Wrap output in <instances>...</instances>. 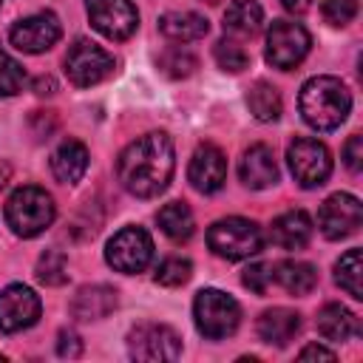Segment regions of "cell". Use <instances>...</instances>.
<instances>
[{
    "label": "cell",
    "mask_w": 363,
    "mask_h": 363,
    "mask_svg": "<svg viewBox=\"0 0 363 363\" xmlns=\"http://www.w3.org/2000/svg\"><path fill=\"white\" fill-rule=\"evenodd\" d=\"M60 34L62 31H60L57 14L40 11V14H31V17L17 20L11 26V31H9V40L23 54H43V51H48L60 40Z\"/></svg>",
    "instance_id": "5bb4252c"
},
{
    "label": "cell",
    "mask_w": 363,
    "mask_h": 363,
    "mask_svg": "<svg viewBox=\"0 0 363 363\" xmlns=\"http://www.w3.org/2000/svg\"><path fill=\"white\" fill-rule=\"evenodd\" d=\"M298 357H301V360H335V352L326 349V346L309 343V346H303V349L298 352Z\"/></svg>",
    "instance_id": "8d00e7d4"
},
{
    "label": "cell",
    "mask_w": 363,
    "mask_h": 363,
    "mask_svg": "<svg viewBox=\"0 0 363 363\" xmlns=\"http://www.w3.org/2000/svg\"><path fill=\"white\" fill-rule=\"evenodd\" d=\"M40 298L31 286L23 284H9L0 289V332H23L37 323L40 318Z\"/></svg>",
    "instance_id": "4fadbf2b"
},
{
    "label": "cell",
    "mask_w": 363,
    "mask_h": 363,
    "mask_svg": "<svg viewBox=\"0 0 363 363\" xmlns=\"http://www.w3.org/2000/svg\"><path fill=\"white\" fill-rule=\"evenodd\" d=\"M269 238L272 244H278L281 250H303L312 238V218L303 210H286L281 213L272 227H269Z\"/></svg>",
    "instance_id": "ac0fdd59"
},
{
    "label": "cell",
    "mask_w": 363,
    "mask_h": 363,
    "mask_svg": "<svg viewBox=\"0 0 363 363\" xmlns=\"http://www.w3.org/2000/svg\"><path fill=\"white\" fill-rule=\"evenodd\" d=\"M298 108L309 128L329 133L340 128V122L349 116L352 94L337 77H312L298 94Z\"/></svg>",
    "instance_id": "7a4b0ae2"
},
{
    "label": "cell",
    "mask_w": 363,
    "mask_h": 363,
    "mask_svg": "<svg viewBox=\"0 0 363 363\" xmlns=\"http://www.w3.org/2000/svg\"><path fill=\"white\" fill-rule=\"evenodd\" d=\"M360 278H363L360 250H346V252L337 258V264H335V281H337V286H340L346 295H352L354 301H360V298H363V284H360Z\"/></svg>",
    "instance_id": "4316f807"
},
{
    "label": "cell",
    "mask_w": 363,
    "mask_h": 363,
    "mask_svg": "<svg viewBox=\"0 0 363 363\" xmlns=\"http://www.w3.org/2000/svg\"><path fill=\"white\" fill-rule=\"evenodd\" d=\"M238 176L241 184L250 190H264L269 184L278 182V164H275V153L267 145H252L244 150L241 162H238Z\"/></svg>",
    "instance_id": "2e32d148"
},
{
    "label": "cell",
    "mask_w": 363,
    "mask_h": 363,
    "mask_svg": "<svg viewBox=\"0 0 363 363\" xmlns=\"http://www.w3.org/2000/svg\"><path fill=\"white\" fill-rule=\"evenodd\" d=\"M315 326L318 332L326 337V340H349L360 332V323H357V315L340 303H326L318 318H315Z\"/></svg>",
    "instance_id": "7402d4cb"
},
{
    "label": "cell",
    "mask_w": 363,
    "mask_h": 363,
    "mask_svg": "<svg viewBox=\"0 0 363 363\" xmlns=\"http://www.w3.org/2000/svg\"><path fill=\"white\" fill-rule=\"evenodd\" d=\"M207 247L227 261H244L264 247V233L255 221L241 216H227L210 224L207 230Z\"/></svg>",
    "instance_id": "277c9868"
},
{
    "label": "cell",
    "mask_w": 363,
    "mask_h": 363,
    "mask_svg": "<svg viewBox=\"0 0 363 363\" xmlns=\"http://www.w3.org/2000/svg\"><path fill=\"white\" fill-rule=\"evenodd\" d=\"M51 170L62 184H77L88 170V147L79 139H65L51 153Z\"/></svg>",
    "instance_id": "ffe728a7"
},
{
    "label": "cell",
    "mask_w": 363,
    "mask_h": 363,
    "mask_svg": "<svg viewBox=\"0 0 363 363\" xmlns=\"http://www.w3.org/2000/svg\"><path fill=\"white\" fill-rule=\"evenodd\" d=\"M159 31L173 43H193L210 31V23L196 11H167L159 17Z\"/></svg>",
    "instance_id": "44dd1931"
},
{
    "label": "cell",
    "mask_w": 363,
    "mask_h": 363,
    "mask_svg": "<svg viewBox=\"0 0 363 363\" xmlns=\"http://www.w3.org/2000/svg\"><path fill=\"white\" fill-rule=\"evenodd\" d=\"M312 48V37L309 31L301 26V23H292V20H275L267 31V62L272 68H281V71H292L295 65L303 62V57L309 54Z\"/></svg>",
    "instance_id": "52a82bcc"
},
{
    "label": "cell",
    "mask_w": 363,
    "mask_h": 363,
    "mask_svg": "<svg viewBox=\"0 0 363 363\" xmlns=\"http://www.w3.org/2000/svg\"><path fill=\"white\" fill-rule=\"evenodd\" d=\"M264 11L255 0H233L224 11V31L235 37H255L261 31Z\"/></svg>",
    "instance_id": "cb8c5ba5"
},
{
    "label": "cell",
    "mask_w": 363,
    "mask_h": 363,
    "mask_svg": "<svg viewBox=\"0 0 363 363\" xmlns=\"http://www.w3.org/2000/svg\"><path fill=\"white\" fill-rule=\"evenodd\" d=\"M196 65H199V60H196L187 48H182V45H170V48L162 51V57H159L162 74H167V77H173V79L190 77V74L196 71Z\"/></svg>",
    "instance_id": "83f0119b"
},
{
    "label": "cell",
    "mask_w": 363,
    "mask_h": 363,
    "mask_svg": "<svg viewBox=\"0 0 363 363\" xmlns=\"http://www.w3.org/2000/svg\"><path fill=\"white\" fill-rule=\"evenodd\" d=\"M91 26L108 40H128L139 26V11L130 0H85Z\"/></svg>",
    "instance_id": "8fae6325"
},
{
    "label": "cell",
    "mask_w": 363,
    "mask_h": 363,
    "mask_svg": "<svg viewBox=\"0 0 363 363\" xmlns=\"http://www.w3.org/2000/svg\"><path fill=\"white\" fill-rule=\"evenodd\" d=\"M213 57H216L218 68H224L230 74H238V71H244L250 65V54L235 40H218L216 48H213Z\"/></svg>",
    "instance_id": "4dcf8cb0"
},
{
    "label": "cell",
    "mask_w": 363,
    "mask_h": 363,
    "mask_svg": "<svg viewBox=\"0 0 363 363\" xmlns=\"http://www.w3.org/2000/svg\"><path fill=\"white\" fill-rule=\"evenodd\" d=\"M241 284H244L250 292L264 295V292L269 289V284H272V264H264V261L250 264V267L244 269V275H241Z\"/></svg>",
    "instance_id": "836d02e7"
},
{
    "label": "cell",
    "mask_w": 363,
    "mask_h": 363,
    "mask_svg": "<svg viewBox=\"0 0 363 363\" xmlns=\"http://www.w3.org/2000/svg\"><path fill=\"white\" fill-rule=\"evenodd\" d=\"M272 281H278L289 295H309L318 284V272L306 261L286 258V261H278L272 267Z\"/></svg>",
    "instance_id": "603a6c76"
},
{
    "label": "cell",
    "mask_w": 363,
    "mask_h": 363,
    "mask_svg": "<svg viewBox=\"0 0 363 363\" xmlns=\"http://www.w3.org/2000/svg\"><path fill=\"white\" fill-rule=\"evenodd\" d=\"M193 320H196V329L204 337L221 340V337H230L238 329V323H241V306L227 292H221L216 286H207V289H199L196 292Z\"/></svg>",
    "instance_id": "5b68a950"
},
{
    "label": "cell",
    "mask_w": 363,
    "mask_h": 363,
    "mask_svg": "<svg viewBox=\"0 0 363 363\" xmlns=\"http://www.w3.org/2000/svg\"><path fill=\"white\" fill-rule=\"evenodd\" d=\"M281 6L289 11V14H306L312 9V0H281Z\"/></svg>",
    "instance_id": "f35d334b"
},
{
    "label": "cell",
    "mask_w": 363,
    "mask_h": 363,
    "mask_svg": "<svg viewBox=\"0 0 363 363\" xmlns=\"http://www.w3.org/2000/svg\"><path fill=\"white\" fill-rule=\"evenodd\" d=\"M54 91H57V82H54L51 77H37V79H34V94L48 96V94H54Z\"/></svg>",
    "instance_id": "74e56055"
},
{
    "label": "cell",
    "mask_w": 363,
    "mask_h": 363,
    "mask_svg": "<svg viewBox=\"0 0 363 363\" xmlns=\"http://www.w3.org/2000/svg\"><path fill=\"white\" fill-rule=\"evenodd\" d=\"M343 162L352 173H360V167H363V136L360 133L349 136V142L343 145Z\"/></svg>",
    "instance_id": "e575fe53"
},
{
    "label": "cell",
    "mask_w": 363,
    "mask_h": 363,
    "mask_svg": "<svg viewBox=\"0 0 363 363\" xmlns=\"http://www.w3.org/2000/svg\"><path fill=\"white\" fill-rule=\"evenodd\" d=\"M176 170V150L167 133L153 130L133 139L116 159L122 187L136 199H153L167 190Z\"/></svg>",
    "instance_id": "6da1fadb"
},
{
    "label": "cell",
    "mask_w": 363,
    "mask_h": 363,
    "mask_svg": "<svg viewBox=\"0 0 363 363\" xmlns=\"http://www.w3.org/2000/svg\"><path fill=\"white\" fill-rule=\"evenodd\" d=\"M116 303H119V298H116L113 286L91 284V286L77 289V295L71 301V315L77 320H102L116 309Z\"/></svg>",
    "instance_id": "e0dca14e"
},
{
    "label": "cell",
    "mask_w": 363,
    "mask_h": 363,
    "mask_svg": "<svg viewBox=\"0 0 363 363\" xmlns=\"http://www.w3.org/2000/svg\"><path fill=\"white\" fill-rule=\"evenodd\" d=\"M37 278L45 286H62L68 281V258L60 250H45L37 261Z\"/></svg>",
    "instance_id": "f1b7e54d"
},
{
    "label": "cell",
    "mask_w": 363,
    "mask_h": 363,
    "mask_svg": "<svg viewBox=\"0 0 363 363\" xmlns=\"http://www.w3.org/2000/svg\"><path fill=\"white\" fill-rule=\"evenodd\" d=\"M6 179H9V167H3V173H0V190L6 187Z\"/></svg>",
    "instance_id": "ab89813d"
},
{
    "label": "cell",
    "mask_w": 363,
    "mask_h": 363,
    "mask_svg": "<svg viewBox=\"0 0 363 363\" xmlns=\"http://www.w3.org/2000/svg\"><path fill=\"white\" fill-rule=\"evenodd\" d=\"M301 332V315L286 306H272L258 318V337L269 346H286Z\"/></svg>",
    "instance_id": "d6986e66"
},
{
    "label": "cell",
    "mask_w": 363,
    "mask_h": 363,
    "mask_svg": "<svg viewBox=\"0 0 363 363\" xmlns=\"http://www.w3.org/2000/svg\"><path fill=\"white\" fill-rule=\"evenodd\" d=\"M247 105H250V113L258 119V122H275L281 116V94L272 82L267 79H258L250 91H247Z\"/></svg>",
    "instance_id": "484cf974"
},
{
    "label": "cell",
    "mask_w": 363,
    "mask_h": 363,
    "mask_svg": "<svg viewBox=\"0 0 363 363\" xmlns=\"http://www.w3.org/2000/svg\"><path fill=\"white\" fill-rule=\"evenodd\" d=\"M153 258V238L147 230L130 224L122 227L119 233H113V238L105 247V261L125 275H136L142 272Z\"/></svg>",
    "instance_id": "ba28073f"
},
{
    "label": "cell",
    "mask_w": 363,
    "mask_h": 363,
    "mask_svg": "<svg viewBox=\"0 0 363 363\" xmlns=\"http://www.w3.org/2000/svg\"><path fill=\"white\" fill-rule=\"evenodd\" d=\"M286 164H289V173L292 179L312 190V187H320L329 173H332V153L323 142L318 139H309V136H298L289 142L286 147Z\"/></svg>",
    "instance_id": "8992f818"
},
{
    "label": "cell",
    "mask_w": 363,
    "mask_h": 363,
    "mask_svg": "<svg viewBox=\"0 0 363 363\" xmlns=\"http://www.w3.org/2000/svg\"><path fill=\"white\" fill-rule=\"evenodd\" d=\"M360 221H363V204H360V199L352 196V193H332V196L320 204V213H318L320 233H323L329 241L349 238L352 233H357Z\"/></svg>",
    "instance_id": "7c38bea8"
},
{
    "label": "cell",
    "mask_w": 363,
    "mask_h": 363,
    "mask_svg": "<svg viewBox=\"0 0 363 363\" xmlns=\"http://www.w3.org/2000/svg\"><path fill=\"white\" fill-rule=\"evenodd\" d=\"M23 85H26L23 65L14 57L0 51V96H14V94L23 91Z\"/></svg>",
    "instance_id": "1f68e13d"
},
{
    "label": "cell",
    "mask_w": 363,
    "mask_h": 363,
    "mask_svg": "<svg viewBox=\"0 0 363 363\" xmlns=\"http://www.w3.org/2000/svg\"><path fill=\"white\" fill-rule=\"evenodd\" d=\"M128 352L145 363L176 360L182 354V337L167 323H139L128 332Z\"/></svg>",
    "instance_id": "30bf717a"
},
{
    "label": "cell",
    "mask_w": 363,
    "mask_h": 363,
    "mask_svg": "<svg viewBox=\"0 0 363 363\" xmlns=\"http://www.w3.org/2000/svg\"><path fill=\"white\" fill-rule=\"evenodd\" d=\"M57 354L60 357H79L82 354V337L71 329H62L57 335Z\"/></svg>",
    "instance_id": "d590c367"
},
{
    "label": "cell",
    "mask_w": 363,
    "mask_h": 363,
    "mask_svg": "<svg viewBox=\"0 0 363 363\" xmlns=\"http://www.w3.org/2000/svg\"><path fill=\"white\" fill-rule=\"evenodd\" d=\"M0 6H3V0H0Z\"/></svg>",
    "instance_id": "60d3db41"
},
{
    "label": "cell",
    "mask_w": 363,
    "mask_h": 363,
    "mask_svg": "<svg viewBox=\"0 0 363 363\" xmlns=\"http://www.w3.org/2000/svg\"><path fill=\"white\" fill-rule=\"evenodd\" d=\"M190 275H193V264L187 258H182V255H170L156 267L153 281L159 286H182V284L190 281Z\"/></svg>",
    "instance_id": "f546056e"
},
{
    "label": "cell",
    "mask_w": 363,
    "mask_h": 363,
    "mask_svg": "<svg viewBox=\"0 0 363 363\" xmlns=\"http://www.w3.org/2000/svg\"><path fill=\"white\" fill-rule=\"evenodd\" d=\"M320 14L329 26H346L357 17V0H323Z\"/></svg>",
    "instance_id": "d6a6232c"
},
{
    "label": "cell",
    "mask_w": 363,
    "mask_h": 363,
    "mask_svg": "<svg viewBox=\"0 0 363 363\" xmlns=\"http://www.w3.org/2000/svg\"><path fill=\"white\" fill-rule=\"evenodd\" d=\"M187 179L199 193H216L224 187L227 182V159L221 153V147H216L213 142H204L196 147L190 167H187Z\"/></svg>",
    "instance_id": "9a60e30c"
},
{
    "label": "cell",
    "mask_w": 363,
    "mask_h": 363,
    "mask_svg": "<svg viewBox=\"0 0 363 363\" xmlns=\"http://www.w3.org/2000/svg\"><path fill=\"white\" fill-rule=\"evenodd\" d=\"M156 224H159V230H162L170 241H176V244L187 241V238L193 235V230H196L193 210H190L184 201H170V204H164V207L156 213Z\"/></svg>",
    "instance_id": "d4e9b609"
},
{
    "label": "cell",
    "mask_w": 363,
    "mask_h": 363,
    "mask_svg": "<svg viewBox=\"0 0 363 363\" xmlns=\"http://www.w3.org/2000/svg\"><path fill=\"white\" fill-rule=\"evenodd\" d=\"M113 54L91 40H77L65 54V74L77 88L99 85L113 74Z\"/></svg>",
    "instance_id": "9c48e42d"
},
{
    "label": "cell",
    "mask_w": 363,
    "mask_h": 363,
    "mask_svg": "<svg viewBox=\"0 0 363 363\" xmlns=\"http://www.w3.org/2000/svg\"><path fill=\"white\" fill-rule=\"evenodd\" d=\"M54 216H57V204H54L51 193H45L37 184L17 187L6 201V224L20 238H34V235L45 233L51 227Z\"/></svg>",
    "instance_id": "3957f363"
}]
</instances>
